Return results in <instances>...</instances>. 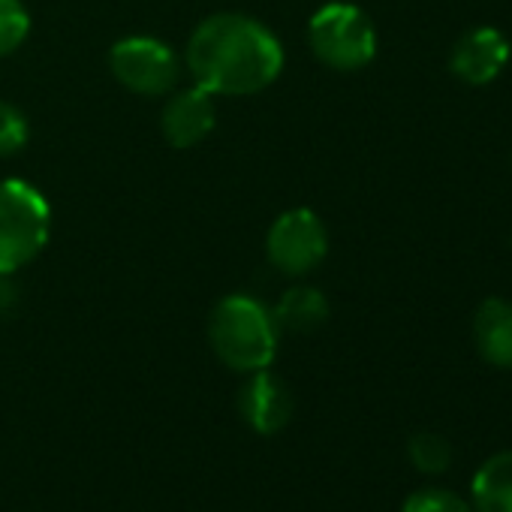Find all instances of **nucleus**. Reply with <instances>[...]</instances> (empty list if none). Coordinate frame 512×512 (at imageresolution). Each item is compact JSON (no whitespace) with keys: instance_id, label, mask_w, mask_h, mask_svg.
I'll return each instance as SVG.
<instances>
[{"instance_id":"obj_1","label":"nucleus","mask_w":512,"mask_h":512,"mask_svg":"<svg viewBox=\"0 0 512 512\" xmlns=\"http://www.w3.org/2000/svg\"><path fill=\"white\" fill-rule=\"evenodd\" d=\"M184 67L214 97H250L284 73V46L269 25L244 13H217L196 25Z\"/></svg>"},{"instance_id":"obj_2","label":"nucleus","mask_w":512,"mask_h":512,"mask_svg":"<svg viewBox=\"0 0 512 512\" xmlns=\"http://www.w3.org/2000/svg\"><path fill=\"white\" fill-rule=\"evenodd\" d=\"M278 338L281 329L272 311L260 299L244 293L220 299L208 317V344L214 356L238 374L272 368L278 356Z\"/></svg>"},{"instance_id":"obj_3","label":"nucleus","mask_w":512,"mask_h":512,"mask_svg":"<svg viewBox=\"0 0 512 512\" xmlns=\"http://www.w3.org/2000/svg\"><path fill=\"white\" fill-rule=\"evenodd\" d=\"M52 235L49 199L22 178L0 181V272L16 275L34 263Z\"/></svg>"},{"instance_id":"obj_4","label":"nucleus","mask_w":512,"mask_h":512,"mask_svg":"<svg viewBox=\"0 0 512 512\" xmlns=\"http://www.w3.org/2000/svg\"><path fill=\"white\" fill-rule=\"evenodd\" d=\"M308 43L326 67L341 73L362 70L377 55V31L371 16L344 0H332L311 16Z\"/></svg>"},{"instance_id":"obj_5","label":"nucleus","mask_w":512,"mask_h":512,"mask_svg":"<svg viewBox=\"0 0 512 512\" xmlns=\"http://www.w3.org/2000/svg\"><path fill=\"white\" fill-rule=\"evenodd\" d=\"M109 70L118 85L139 97H166L181 79L178 55L157 37H124L109 52Z\"/></svg>"},{"instance_id":"obj_6","label":"nucleus","mask_w":512,"mask_h":512,"mask_svg":"<svg viewBox=\"0 0 512 512\" xmlns=\"http://www.w3.org/2000/svg\"><path fill=\"white\" fill-rule=\"evenodd\" d=\"M269 263L290 278L311 275L329 253V232L317 211L311 208H290L278 214L266 235Z\"/></svg>"},{"instance_id":"obj_7","label":"nucleus","mask_w":512,"mask_h":512,"mask_svg":"<svg viewBox=\"0 0 512 512\" xmlns=\"http://www.w3.org/2000/svg\"><path fill=\"white\" fill-rule=\"evenodd\" d=\"M293 392L269 368L247 374L238 389V413L256 434H278L293 419Z\"/></svg>"},{"instance_id":"obj_8","label":"nucleus","mask_w":512,"mask_h":512,"mask_svg":"<svg viewBox=\"0 0 512 512\" xmlns=\"http://www.w3.org/2000/svg\"><path fill=\"white\" fill-rule=\"evenodd\" d=\"M214 124H217L214 94H208L199 85L169 94V100L163 106V115H160L163 139L172 148H193V145H199L214 130Z\"/></svg>"},{"instance_id":"obj_9","label":"nucleus","mask_w":512,"mask_h":512,"mask_svg":"<svg viewBox=\"0 0 512 512\" xmlns=\"http://www.w3.org/2000/svg\"><path fill=\"white\" fill-rule=\"evenodd\" d=\"M509 40L497 28H470L452 49L449 67L467 85H488L494 82L509 64Z\"/></svg>"},{"instance_id":"obj_10","label":"nucleus","mask_w":512,"mask_h":512,"mask_svg":"<svg viewBox=\"0 0 512 512\" xmlns=\"http://www.w3.org/2000/svg\"><path fill=\"white\" fill-rule=\"evenodd\" d=\"M479 356L494 368H512V302L485 299L473 317Z\"/></svg>"},{"instance_id":"obj_11","label":"nucleus","mask_w":512,"mask_h":512,"mask_svg":"<svg viewBox=\"0 0 512 512\" xmlns=\"http://www.w3.org/2000/svg\"><path fill=\"white\" fill-rule=\"evenodd\" d=\"M272 317L281 332L308 335L329 320V299L317 287H293L278 299Z\"/></svg>"},{"instance_id":"obj_12","label":"nucleus","mask_w":512,"mask_h":512,"mask_svg":"<svg viewBox=\"0 0 512 512\" xmlns=\"http://www.w3.org/2000/svg\"><path fill=\"white\" fill-rule=\"evenodd\" d=\"M476 512H512V449L491 455L470 482Z\"/></svg>"},{"instance_id":"obj_13","label":"nucleus","mask_w":512,"mask_h":512,"mask_svg":"<svg viewBox=\"0 0 512 512\" xmlns=\"http://www.w3.org/2000/svg\"><path fill=\"white\" fill-rule=\"evenodd\" d=\"M410 452V461L416 470L422 473H443L449 464H452V446L446 437L434 434V431H422L410 440L407 446Z\"/></svg>"},{"instance_id":"obj_14","label":"nucleus","mask_w":512,"mask_h":512,"mask_svg":"<svg viewBox=\"0 0 512 512\" xmlns=\"http://www.w3.org/2000/svg\"><path fill=\"white\" fill-rule=\"evenodd\" d=\"M31 34V13L22 0H0V58L22 49Z\"/></svg>"},{"instance_id":"obj_15","label":"nucleus","mask_w":512,"mask_h":512,"mask_svg":"<svg viewBox=\"0 0 512 512\" xmlns=\"http://www.w3.org/2000/svg\"><path fill=\"white\" fill-rule=\"evenodd\" d=\"M31 139V124L25 112L7 100H0V157H16Z\"/></svg>"},{"instance_id":"obj_16","label":"nucleus","mask_w":512,"mask_h":512,"mask_svg":"<svg viewBox=\"0 0 512 512\" xmlns=\"http://www.w3.org/2000/svg\"><path fill=\"white\" fill-rule=\"evenodd\" d=\"M401 512H473V506L458 497L455 491H446V488H419L413 491Z\"/></svg>"},{"instance_id":"obj_17","label":"nucleus","mask_w":512,"mask_h":512,"mask_svg":"<svg viewBox=\"0 0 512 512\" xmlns=\"http://www.w3.org/2000/svg\"><path fill=\"white\" fill-rule=\"evenodd\" d=\"M19 308V284L13 275L0 272V320L10 317Z\"/></svg>"}]
</instances>
